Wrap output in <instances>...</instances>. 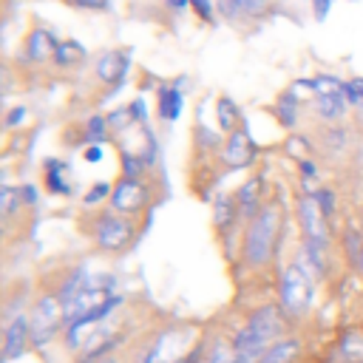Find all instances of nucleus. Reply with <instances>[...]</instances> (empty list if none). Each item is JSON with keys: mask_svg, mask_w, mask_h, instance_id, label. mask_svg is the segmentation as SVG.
I'll list each match as a JSON object with an SVG mask.
<instances>
[{"mask_svg": "<svg viewBox=\"0 0 363 363\" xmlns=\"http://www.w3.org/2000/svg\"><path fill=\"white\" fill-rule=\"evenodd\" d=\"M286 320H289V318H286L284 309L275 306V303H264V306L252 309L250 318H247V323H244V326L233 335V340H230L233 352L241 354V357L258 360L275 340H281V337L286 335Z\"/></svg>", "mask_w": 363, "mask_h": 363, "instance_id": "f257e3e1", "label": "nucleus"}, {"mask_svg": "<svg viewBox=\"0 0 363 363\" xmlns=\"http://www.w3.org/2000/svg\"><path fill=\"white\" fill-rule=\"evenodd\" d=\"M278 230H281V210L275 201H264L258 216L252 221H247V227H244L241 258L250 269H261L272 261V252L278 244Z\"/></svg>", "mask_w": 363, "mask_h": 363, "instance_id": "f03ea898", "label": "nucleus"}, {"mask_svg": "<svg viewBox=\"0 0 363 363\" xmlns=\"http://www.w3.org/2000/svg\"><path fill=\"white\" fill-rule=\"evenodd\" d=\"M28 318H31V349H45L65 329V309H62L57 289L43 292L34 301Z\"/></svg>", "mask_w": 363, "mask_h": 363, "instance_id": "7ed1b4c3", "label": "nucleus"}, {"mask_svg": "<svg viewBox=\"0 0 363 363\" xmlns=\"http://www.w3.org/2000/svg\"><path fill=\"white\" fill-rule=\"evenodd\" d=\"M315 303V281L312 275L295 261L281 275V309L289 320L303 318Z\"/></svg>", "mask_w": 363, "mask_h": 363, "instance_id": "20e7f679", "label": "nucleus"}, {"mask_svg": "<svg viewBox=\"0 0 363 363\" xmlns=\"http://www.w3.org/2000/svg\"><path fill=\"white\" fill-rule=\"evenodd\" d=\"M94 241L102 252H122L133 241V224L122 213H102L94 221Z\"/></svg>", "mask_w": 363, "mask_h": 363, "instance_id": "39448f33", "label": "nucleus"}, {"mask_svg": "<svg viewBox=\"0 0 363 363\" xmlns=\"http://www.w3.org/2000/svg\"><path fill=\"white\" fill-rule=\"evenodd\" d=\"M255 153H258V147H255V142L250 136V128L244 122L238 130L224 136V147L218 150V159H221V164L227 170H244V167H250L255 162Z\"/></svg>", "mask_w": 363, "mask_h": 363, "instance_id": "423d86ee", "label": "nucleus"}, {"mask_svg": "<svg viewBox=\"0 0 363 363\" xmlns=\"http://www.w3.org/2000/svg\"><path fill=\"white\" fill-rule=\"evenodd\" d=\"M108 204H111L113 213L133 216V213H142L150 204V190L145 187L142 179H119L113 184V193H111Z\"/></svg>", "mask_w": 363, "mask_h": 363, "instance_id": "0eeeda50", "label": "nucleus"}, {"mask_svg": "<svg viewBox=\"0 0 363 363\" xmlns=\"http://www.w3.org/2000/svg\"><path fill=\"white\" fill-rule=\"evenodd\" d=\"M295 213H298V221H301L303 241L329 244V224H326V216H323V210H320L315 196L301 193L298 201H295Z\"/></svg>", "mask_w": 363, "mask_h": 363, "instance_id": "6e6552de", "label": "nucleus"}, {"mask_svg": "<svg viewBox=\"0 0 363 363\" xmlns=\"http://www.w3.org/2000/svg\"><path fill=\"white\" fill-rule=\"evenodd\" d=\"M28 349H31V318L20 312L3 323V363L23 357Z\"/></svg>", "mask_w": 363, "mask_h": 363, "instance_id": "1a4fd4ad", "label": "nucleus"}, {"mask_svg": "<svg viewBox=\"0 0 363 363\" xmlns=\"http://www.w3.org/2000/svg\"><path fill=\"white\" fill-rule=\"evenodd\" d=\"M94 71H96V77L105 82V85H113V88H119L122 82H125V77H128V71H130V54L128 51H102L99 57H96V62H94Z\"/></svg>", "mask_w": 363, "mask_h": 363, "instance_id": "9d476101", "label": "nucleus"}, {"mask_svg": "<svg viewBox=\"0 0 363 363\" xmlns=\"http://www.w3.org/2000/svg\"><path fill=\"white\" fill-rule=\"evenodd\" d=\"M57 45H60V40L54 37V31L37 26V28H31L28 37H26V60L34 62V65H43V62L54 60Z\"/></svg>", "mask_w": 363, "mask_h": 363, "instance_id": "9b49d317", "label": "nucleus"}, {"mask_svg": "<svg viewBox=\"0 0 363 363\" xmlns=\"http://www.w3.org/2000/svg\"><path fill=\"white\" fill-rule=\"evenodd\" d=\"M261 190H264V179H261V176H250V179L241 182V187L235 190V201H238L241 221H252V218L258 216V210L264 207Z\"/></svg>", "mask_w": 363, "mask_h": 363, "instance_id": "f8f14e48", "label": "nucleus"}, {"mask_svg": "<svg viewBox=\"0 0 363 363\" xmlns=\"http://www.w3.org/2000/svg\"><path fill=\"white\" fill-rule=\"evenodd\" d=\"M184 111V91H182V79L176 85H159L156 88V113L164 122H176Z\"/></svg>", "mask_w": 363, "mask_h": 363, "instance_id": "ddd939ff", "label": "nucleus"}, {"mask_svg": "<svg viewBox=\"0 0 363 363\" xmlns=\"http://www.w3.org/2000/svg\"><path fill=\"white\" fill-rule=\"evenodd\" d=\"M238 221H241V213H238L235 193H218L213 199V227L218 233H233Z\"/></svg>", "mask_w": 363, "mask_h": 363, "instance_id": "4468645a", "label": "nucleus"}, {"mask_svg": "<svg viewBox=\"0 0 363 363\" xmlns=\"http://www.w3.org/2000/svg\"><path fill=\"white\" fill-rule=\"evenodd\" d=\"M91 284H94V275H91L85 267H77L74 272H68L65 281H62L60 289H57V295H60V301H62V309H65L68 303H74Z\"/></svg>", "mask_w": 363, "mask_h": 363, "instance_id": "2eb2a0df", "label": "nucleus"}, {"mask_svg": "<svg viewBox=\"0 0 363 363\" xmlns=\"http://www.w3.org/2000/svg\"><path fill=\"white\" fill-rule=\"evenodd\" d=\"M43 170H45V190H48V193H54V196H71V182L65 179L68 162L48 156V159L43 162Z\"/></svg>", "mask_w": 363, "mask_h": 363, "instance_id": "dca6fc26", "label": "nucleus"}, {"mask_svg": "<svg viewBox=\"0 0 363 363\" xmlns=\"http://www.w3.org/2000/svg\"><path fill=\"white\" fill-rule=\"evenodd\" d=\"M312 111H315V116L323 119V122H337V119L346 116L349 102H346L343 91H340V94H326V96H315Z\"/></svg>", "mask_w": 363, "mask_h": 363, "instance_id": "f3484780", "label": "nucleus"}, {"mask_svg": "<svg viewBox=\"0 0 363 363\" xmlns=\"http://www.w3.org/2000/svg\"><path fill=\"white\" fill-rule=\"evenodd\" d=\"M272 113H275V119H278L284 128H295V125H298V116H301V96H298L292 88H286V91L275 99Z\"/></svg>", "mask_w": 363, "mask_h": 363, "instance_id": "a211bd4d", "label": "nucleus"}, {"mask_svg": "<svg viewBox=\"0 0 363 363\" xmlns=\"http://www.w3.org/2000/svg\"><path fill=\"white\" fill-rule=\"evenodd\" d=\"M216 122H218V130L224 136H230L233 130H238L244 125V116H241L238 105L230 96H218L216 99Z\"/></svg>", "mask_w": 363, "mask_h": 363, "instance_id": "6ab92c4d", "label": "nucleus"}, {"mask_svg": "<svg viewBox=\"0 0 363 363\" xmlns=\"http://www.w3.org/2000/svg\"><path fill=\"white\" fill-rule=\"evenodd\" d=\"M88 60V51H85V45L79 43V40H62L60 45H57V54H54V65L57 68H79L82 62Z\"/></svg>", "mask_w": 363, "mask_h": 363, "instance_id": "aec40b11", "label": "nucleus"}, {"mask_svg": "<svg viewBox=\"0 0 363 363\" xmlns=\"http://www.w3.org/2000/svg\"><path fill=\"white\" fill-rule=\"evenodd\" d=\"M298 354H301V340L298 337H281L258 357V363H295Z\"/></svg>", "mask_w": 363, "mask_h": 363, "instance_id": "412c9836", "label": "nucleus"}, {"mask_svg": "<svg viewBox=\"0 0 363 363\" xmlns=\"http://www.w3.org/2000/svg\"><path fill=\"white\" fill-rule=\"evenodd\" d=\"M337 354L346 363H363V332L360 329L343 332L340 340H337Z\"/></svg>", "mask_w": 363, "mask_h": 363, "instance_id": "4be33fe9", "label": "nucleus"}, {"mask_svg": "<svg viewBox=\"0 0 363 363\" xmlns=\"http://www.w3.org/2000/svg\"><path fill=\"white\" fill-rule=\"evenodd\" d=\"M119 167H122V179H142L147 162L139 150H119Z\"/></svg>", "mask_w": 363, "mask_h": 363, "instance_id": "5701e85b", "label": "nucleus"}, {"mask_svg": "<svg viewBox=\"0 0 363 363\" xmlns=\"http://www.w3.org/2000/svg\"><path fill=\"white\" fill-rule=\"evenodd\" d=\"M108 136H111L108 116H102V113H91V116H88V122H85V142H88V145H91V142L102 145Z\"/></svg>", "mask_w": 363, "mask_h": 363, "instance_id": "b1692460", "label": "nucleus"}, {"mask_svg": "<svg viewBox=\"0 0 363 363\" xmlns=\"http://www.w3.org/2000/svg\"><path fill=\"white\" fill-rule=\"evenodd\" d=\"M20 207H23V193H20V187L3 184V187H0V216H3V218H11Z\"/></svg>", "mask_w": 363, "mask_h": 363, "instance_id": "393cba45", "label": "nucleus"}, {"mask_svg": "<svg viewBox=\"0 0 363 363\" xmlns=\"http://www.w3.org/2000/svg\"><path fill=\"white\" fill-rule=\"evenodd\" d=\"M193 139H196V147L199 150H221L224 147V139H221V133H216L213 128H207V125H196V130H193Z\"/></svg>", "mask_w": 363, "mask_h": 363, "instance_id": "a878e982", "label": "nucleus"}, {"mask_svg": "<svg viewBox=\"0 0 363 363\" xmlns=\"http://www.w3.org/2000/svg\"><path fill=\"white\" fill-rule=\"evenodd\" d=\"M343 91V79L335 74H318L312 79V94L315 96H326V94H340Z\"/></svg>", "mask_w": 363, "mask_h": 363, "instance_id": "bb28decb", "label": "nucleus"}, {"mask_svg": "<svg viewBox=\"0 0 363 363\" xmlns=\"http://www.w3.org/2000/svg\"><path fill=\"white\" fill-rule=\"evenodd\" d=\"M108 125H111V133H125V130H128V128H133L136 122H133L130 108H128V105H122V108H113V111L108 113Z\"/></svg>", "mask_w": 363, "mask_h": 363, "instance_id": "cd10ccee", "label": "nucleus"}, {"mask_svg": "<svg viewBox=\"0 0 363 363\" xmlns=\"http://www.w3.org/2000/svg\"><path fill=\"white\" fill-rule=\"evenodd\" d=\"M233 357H235V352H233L230 343H216L213 349L204 352V360L201 363H230Z\"/></svg>", "mask_w": 363, "mask_h": 363, "instance_id": "c85d7f7f", "label": "nucleus"}, {"mask_svg": "<svg viewBox=\"0 0 363 363\" xmlns=\"http://www.w3.org/2000/svg\"><path fill=\"white\" fill-rule=\"evenodd\" d=\"M343 96H346V102H352V105H363V77L346 79V82H343Z\"/></svg>", "mask_w": 363, "mask_h": 363, "instance_id": "c756f323", "label": "nucleus"}, {"mask_svg": "<svg viewBox=\"0 0 363 363\" xmlns=\"http://www.w3.org/2000/svg\"><path fill=\"white\" fill-rule=\"evenodd\" d=\"M111 193H113V187H111L108 182H96V184L85 193V199H82V201H85L88 207H94V204H99L102 199H111Z\"/></svg>", "mask_w": 363, "mask_h": 363, "instance_id": "7c9ffc66", "label": "nucleus"}, {"mask_svg": "<svg viewBox=\"0 0 363 363\" xmlns=\"http://www.w3.org/2000/svg\"><path fill=\"white\" fill-rule=\"evenodd\" d=\"M315 199H318V204H320V210H323V216H326V218H329V216H335V210H337V196H335V190L320 187V190L315 193Z\"/></svg>", "mask_w": 363, "mask_h": 363, "instance_id": "2f4dec72", "label": "nucleus"}, {"mask_svg": "<svg viewBox=\"0 0 363 363\" xmlns=\"http://www.w3.org/2000/svg\"><path fill=\"white\" fill-rule=\"evenodd\" d=\"M26 119H28V108H26V105H14V108H9V111H6L3 125H6L9 130H14V128H20Z\"/></svg>", "mask_w": 363, "mask_h": 363, "instance_id": "473e14b6", "label": "nucleus"}, {"mask_svg": "<svg viewBox=\"0 0 363 363\" xmlns=\"http://www.w3.org/2000/svg\"><path fill=\"white\" fill-rule=\"evenodd\" d=\"M218 11L230 20H235V17L247 14V0H218Z\"/></svg>", "mask_w": 363, "mask_h": 363, "instance_id": "72a5a7b5", "label": "nucleus"}, {"mask_svg": "<svg viewBox=\"0 0 363 363\" xmlns=\"http://www.w3.org/2000/svg\"><path fill=\"white\" fill-rule=\"evenodd\" d=\"M128 108H130V113H133V122H139L142 128H147V105H145V99H142V96H136Z\"/></svg>", "mask_w": 363, "mask_h": 363, "instance_id": "f704fd0d", "label": "nucleus"}, {"mask_svg": "<svg viewBox=\"0 0 363 363\" xmlns=\"http://www.w3.org/2000/svg\"><path fill=\"white\" fill-rule=\"evenodd\" d=\"M190 9L196 11V17H201V20H213V11H216V6H213V0H190Z\"/></svg>", "mask_w": 363, "mask_h": 363, "instance_id": "c9c22d12", "label": "nucleus"}, {"mask_svg": "<svg viewBox=\"0 0 363 363\" xmlns=\"http://www.w3.org/2000/svg\"><path fill=\"white\" fill-rule=\"evenodd\" d=\"M71 6H77V9H91V11H105V9H111V0H68Z\"/></svg>", "mask_w": 363, "mask_h": 363, "instance_id": "e433bc0d", "label": "nucleus"}, {"mask_svg": "<svg viewBox=\"0 0 363 363\" xmlns=\"http://www.w3.org/2000/svg\"><path fill=\"white\" fill-rule=\"evenodd\" d=\"M82 159H85V162H91V164L102 162V145H96V142L85 145V150H82Z\"/></svg>", "mask_w": 363, "mask_h": 363, "instance_id": "4c0bfd02", "label": "nucleus"}, {"mask_svg": "<svg viewBox=\"0 0 363 363\" xmlns=\"http://www.w3.org/2000/svg\"><path fill=\"white\" fill-rule=\"evenodd\" d=\"M298 170H301V179H318V164L312 159H298Z\"/></svg>", "mask_w": 363, "mask_h": 363, "instance_id": "58836bf2", "label": "nucleus"}, {"mask_svg": "<svg viewBox=\"0 0 363 363\" xmlns=\"http://www.w3.org/2000/svg\"><path fill=\"white\" fill-rule=\"evenodd\" d=\"M326 139L335 145V153H337V145H340V147L346 145V128H329V130H326Z\"/></svg>", "mask_w": 363, "mask_h": 363, "instance_id": "ea45409f", "label": "nucleus"}, {"mask_svg": "<svg viewBox=\"0 0 363 363\" xmlns=\"http://www.w3.org/2000/svg\"><path fill=\"white\" fill-rule=\"evenodd\" d=\"M286 150H289L292 156H295V150H303V153H309V142H306L303 136H298V133H295V136H289V139H286Z\"/></svg>", "mask_w": 363, "mask_h": 363, "instance_id": "a19ab883", "label": "nucleus"}, {"mask_svg": "<svg viewBox=\"0 0 363 363\" xmlns=\"http://www.w3.org/2000/svg\"><path fill=\"white\" fill-rule=\"evenodd\" d=\"M20 193H23V204H28V207H34V204L40 201V190H37L34 184H23Z\"/></svg>", "mask_w": 363, "mask_h": 363, "instance_id": "79ce46f5", "label": "nucleus"}, {"mask_svg": "<svg viewBox=\"0 0 363 363\" xmlns=\"http://www.w3.org/2000/svg\"><path fill=\"white\" fill-rule=\"evenodd\" d=\"M332 3H335V0H312V11H315V17H318V20H326Z\"/></svg>", "mask_w": 363, "mask_h": 363, "instance_id": "37998d69", "label": "nucleus"}, {"mask_svg": "<svg viewBox=\"0 0 363 363\" xmlns=\"http://www.w3.org/2000/svg\"><path fill=\"white\" fill-rule=\"evenodd\" d=\"M204 352H207L204 346H193V349H190L182 360H176V363H201V360H204Z\"/></svg>", "mask_w": 363, "mask_h": 363, "instance_id": "c03bdc74", "label": "nucleus"}, {"mask_svg": "<svg viewBox=\"0 0 363 363\" xmlns=\"http://www.w3.org/2000/svg\"><path fill=\"white\" fill-rule=\"evenodd\" d=\"M77 363H119V357L108 354V357H94V360H77Z\"/></svg>", "mask_w": 363, "mask_h": 363, "instance_id": "a18cd8bd", "label": "nucleus"}, {"mask_svg": "<svg viewBox=\"0 0 363 363\" xmlns=\"http://www.w3.org/2000/svg\"><path fill=\"white\" fill-rule=\"evenodd\" d=\"M230 363H258V360H252V357H241V354H235Z\"/></svg>", "mask_w": 363, "mask_h": 363, "instance_id": "49530a36", "label": "nucleus"}, {"mask_svg": "<svg viewBox=\"0 0 363 363\" xmlns=\"http://www.w3.org/2000/svg\"><path fill=\"white\" fill-rule=\"evenodd\" d=\"M187 6H190V0H173V9H179V11L187 9Z\"/></svg>", "mask_w": 363, "mask_h": 363, "instance_id": "de8ad7c7", "label": "nucleus"}, {"mask_svg": "<svg viewBox=\"0 0 363 363\" xmlns=\"http://www.w3.org/2000/svg\"><path fill=\"white\" fill-rule=\"evenodd\" d=\"M354 267H357V272L363 275V247H360V258H357V264H354Z\"/></svg>", "mask_w": 363, "mask_h": 363, "instance_id": "09e8293b", "label": "nucleus"}]
</instances>
